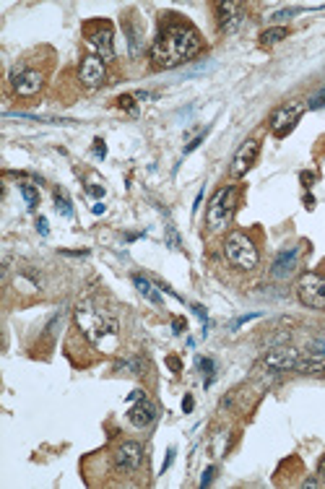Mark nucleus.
Listing matches in <instances>:
<instances>
[{
  "instance_id": "obj_1",
  "label": "nucleus",
  "mask_w": 325,
  "mask_h": 489,
  "mask_svg": "<svg viewBox=\"0 0 325 489\" xmlns=\"http://www.w3.org/2000/svg\"><path fill=\"white\" fill-rule=\"evenodd\" d=\"M200 49H203V40L190 24L169 21L167 26H161L151 45V63L157 68H177L196 58Z\"/></svg>"
},
{
  "instance_id": "obj_2",
  "label": "nucleus",
  "mask_w": 325,
  "mask_h": 489,
  "mask_svg": "<svg viewBox=\"0 0 325 489\" xmlns=\"http://www.w3.org/2000/svg\"><path fill=\"white\" fill-rule=\"evenodd\" d=\"M76 323H79L81 333L97 349H102V352H115L118 349L120 325L112 315L97 310L91 302H79L76 304Z\"/></svg>"
},
{
  "instance_id": "obj_3",
  "label": "nucleus",
  "mask_w": 325,
  "mask_h": 489,
  "mask_svg": "<svg viewBox=\"0 0 325 489\" xmlns=\"http://www.w3.org/2000/svg\"><path fill=\"white\" fill-rule=\"evenodd\" d=\"M237 198H239V190L235 185H224L219 187L216 193L211 196L206 208V224L211 232H221L227 229V224L232 222L237 208Z\"/></svg>"
},
{
  "instance_id": "obj_4",
  "label": "nucleus",
  "mask_w": 325,
  "mask_h": 489,
  "mask_svg": "<svg viewBox=\"0 0 325 489\" xmlns=\"http://www.w3.org/2000/svg\"><path fill=\"white\" fill-rule=\"evenodd\" d=\"M224 255H227L229 263L239 268V271H253L260 263V250L245 232H232L224 240Z\"/></svg>"
},
{
  "instance_id": "obj_5",
  "label": "nucleus",
  "mask_w": 325,
  "mask_h": 489,
  "mask_svg": "<svg viewBox=\"0 0 325 489\" xmlns=\"http://www.w3.org/2000/svg\"><path fill=\"white\" fill-rule=\"evenodd\" d=\"M305 109H307V104H305V102H299V99H294V102H286V104H281L278 109L271 112V118H268V127L274 130V136H276V138H286L292 130H294L296 123L302 120Z\"/></svg>"
},
{
  "instance_id": "obj_6",
  "label": "nucleus",
  "mask_w": 325,
  "mask_h": 489,
  "mask_svg": "<svg viewBox=\"0 0 325 489\" xmlns=\"http://www.w3.org/2000/svg\"><path fill=\"white\" fill-rule=\"evenodd\" d=\"M296 297L305 307L323 310L325 307V276L320 274H305L296 281Z\"/></svg>"
},
{
  "instance_id": "obj_7",
  "label": "nucleus",
  "mask_w": 325,
  "mask_h": 489,
  "mask_svg": "<svg viewBox=\"0 0 325 489\" xmlns=\"http://www.w3.org/2000/svg\"><path fill=\"white\" fill-rule=\"evenodd\" d=\"M86 42H89L91 47L99 52V58L104 60H115V40H112V26H109L107 21H89L86 26Z\"/></svg>"
},
{
  "instance_id": "obj_8",
  "label": "nucleus",
  "mask_w": 325,
  "mask_h": 489,
  "mask_svg": "<svg viewBox=\"0 0 325 489\" xmlns=\"http://www.w3.org/2000/svg\"><path fill=\"white\" fill-rule=\"evenodd\" d=\"M79 81L84 84V88H89V91H97L99 86H104V81H107V65H104V60L89 52V55H84L79 63Z\"/></svg>"
},
{
  "instance_id": "obj_9",
  "label": "nucleus",
  "mask_w": 325,
  "mask_h": 489,
  "mask_svg": "<svg viewBox=\"0 0 325 489\" xmlns=\"http://www.w3.org/2000/svg\"><path fill=\"white\" fill-rule=\"evenodd\" d=\"M10 86L19 97H34L40 94L42 86H45V76L42 70L26 68V65H16L13 73H10Z\"/></svg>"
},
{
  "instance_id": "obj_10",
  "label": "nucleus",
  "mask_w": 325,
  "mask_h": 489,
  "mask_svg": "<svg viewBox=\"0 0 325 489\" xmlns=\"http://www.w3.org/2000/svg\"><path fill=\"white\" fill-rule=\"evenodd\" d=\"M257 154H260V138H247L242 141V146L235 151V157H232V164H229V175L239 180V177H245L253 164L257 162Z\"/></svg>"
},
{
  "instance_id": "obj_11",
  "label": "nucleus",
  "mask_w": 325,
  "mask_h": 489,
  "mask_svg": "<svg viewBox=\"0 0 325 489\" xmlns=\"http://www.w3.org/2000/svg\"><path fill=\"white\" fill-rule=\"evenodd\" d=\"M143 463V445L136 440H125L115 450V471L118 474H136Z\"/></svg>"
},
{
  "instance_id": "obj_12",
  "label": "nucleus",
  "mask_w": 325,
  "mask_h": 489,
  "mask_svg": "<svg viewBox=\"0 0 325 489\" xmlns=\"http://www.w3.org/2000/svg\"><path fill=\"white\" fill-rule=\"evenodd\" d=\"M299 349H292V346H278L274 352L266 354V367L274 372H292L296 370V362H299Z\"/></svg>"
},
{
  "instance_id": "obj_13",
  "label": "nucleus",
  "mask_w": 325,
  "mask_h": 489,
  "mask_svg": "<svg viewBox=\"0 0 325 489\" xmlns=\"http://www.w3.org/2000/svg\"><path fill=\"white\" fill-rule=\"evenodd\" d=\"M296 263H299V244H294V247H284V250L276 255L274 265H271V276L278 279V281L292 279V274L296 271Z\"/></svg>"
},
{
  "instance_id": "obj_14",
  "label": "nucleus",
  "mask_w": 325,
  "mask_h": 489,
  "mask_svg": "<svg viewBox=\"0 0 325 489\" xmlns=\"http://www.w3.org/2000/svg\"><path fill=\"white\" fill-rule=\"evenodd\" d=\"M216 10H219V26H221L224 34L237 31L239 29V24H242V19H245L242 3H219Z\"/></svg>"
},
{
  "instance_id": "obj_15",
  "label": "nucleus",
  "mask_w": 325,
  "mask_h": 489,
  "mask_svg": "<svg viewBox=\"0 0 325 489\" xmlns=\"http://www.w3.org/2000/svg\"><path fill=\"white\" fill-rule=\"evenodd\" d=\"M128 419H130V424H133V427H141V430H143V427H148L151 421L157 419V406H154V401H148L146 396H143V398H138V401L130 406Z\"/></svg>"
},
{
  "instance_id": "obj_16",
  "label": "nucleus",
  "mask_w": 325,
  "mask_h": 489,
  "mask_svg": "<svg viewBox=\"0 0 325 489\" xmlns=\"http://www.w3.org/2000/svg\"><path fill=\"white\" fill-rule=\"evenodd\" d=\"M325 370V352L310 349L307 354H299L296 372H323Z\"/></svg>"
},
{
  "instance_id": "obj_17",
  "label": "nucleus",
  "mask_w": 325,
  "mask_h": 489,
  "mask_svg": "<svg viewBox=\"0 0 325 489\" xmlns=\"http://www.w3.org/2000/svg\"><path fill=\"white\" fill-rule=\"evenodd\" d=\"M133 284H136V289H138V292L143 294V297H146L148 302L157 304V307H161V302H164V300H161V292H159V286H157V284H151L146 276H141V274L133 276Z\"/></svg>"
},
{
  "instance_id": "obj_18",
  "label": "nucleus",
  "mask_w": 325,
  "mask_h": 489,
  "mask_svg": "<svg viewBox=\"0 0 325 489\" xmlns=\"http://www.w3.org/2000/svg\"><path fill=\"white\" fill-rule=\"evenodd\" d=\"M286 37H289V29H286V26H274V29H266L260 34V45H263V47H271V45L284 42Z\"/></svg>"
},
{
  "instance_id": "obj_19",
  "label": "nucleus",
  "mask_w": 325,
  "mask_h": 489,
  "mask_svg": "<svg viewBox=\"0 0 325 489\" xmlns=\"http://www.w3.org/2000/svg\"><path fill=\"white\" fill-rule=\"evenodd\" d=\"M19 190H21V196H24V201H26V208L34 211V208L40 205V193H37V187L29 185V183H21Z\"/></svg>"
},
{
  "instance_id": "obj_20",
  "label": "nucleus",
  "mask_w": 325,
  "mask_h": 489,
  "mask_svg": "<svg viewBox=\"0 0 325 489\" xmlns=\"http://www.w3.org/2000/svg\"><path fill=\"white\" fill-rule=\"evenodd\" d=\"M55 205H58V211H60V216H73V205H70V198L68 196H63L60 190H55Z\"/></svg>"
},
{
  "instance_id": "obj_21",
  "label": "nucleus",
  "mask_w": 325,
  "mask_h": 489,
  "mask_svg": "<svg viewBox=\"0 0 325 489\" xmlns=\"http://www.w3.org/2000/svg\"><path fill=\"white\" fill-rule=\"evenodd\" d=\"M196 364H198V367H200V372H206V375H208L206 385H211V380H214V378H211V375H214V359H206V357H198Z\"/></svg>"
},
{
  "instance_id": "obj_22",
  "label": "nucleus",
  "mask_w": 325,
  "mask_h": 489,
  "mask_svg": "<svg viewBox=\"0 0 325 489\" xmlns=\"http://www.w3.org/2000/svg\"><path fill=\"white\" fill-rule=\"evenodd\" d=\"M13 284H16V289H19V292H26V294L37 292V284H34V281H29V279H24V276H16V281H13Z\"/></svg>"
},
{
  "instance_id": "obj_23",
  "label": "nucleus",
  "mask_w": 325,
  "mask_h": 489,
  "mask_svg": "<svg viewBox=\"0 0 325 489\" xmlns=\"http://www.w3.org/2000/svg\"><path fill=\"white\" fill-rule=\"evenodd\" d=\"M120 107L125 109V112H130L133 118L138 115V109H136V97H130V94H125V97H120V102H118Z\"/></svg>"
},
{
  "instance_id": "obj_24",
  "label": "nucleus",
  "mask_w": 325,
  "mask_h": 489,
  "mask_svg": "<svg viewBox=\"0 0 325 489\" xmlns=\"http://www.w3.org/2000/svg\"><path fill=\"white\" fill-rule=\"evenodd\" d=\"M307 107L310 109H320L325 107V88H320L315 97H310V102H307Z\"/></svg>"
},
{
  "instance_id": "obj_25",
  "label": "nucleus",
  "mask_w": 325,
  "mask_h": 489,
  "mask_svg": "<svg viewBox=\"0 0 325 489\" xmlns=\"http://www.w3.org/2000/svg\"><path fill=\"white\" fill-rule=\"evenodd\" d=\"M206 133H208V130H200V133H198V136L193 138V141H190V143H187L185 154H190V151H196V148L200 146V141H203V138H206Z\"/></svg>"
},
{
  "instance_id": "obj_26",
  "label": "nucleus",
  "mask_w": 325,
  "mask_h": 489,
  "mask_svg": "<svg viewBox=\"0 0 325 489\" xmlns=\"http://www.w3.org/2000/svg\"><path fill=\"white\" fill-rule=\"evenodd\" d=\"M214 474H216V469H214V466H208V469L203 471V479H200V487H208V484H211V479H214Z\"/></svg>"
},
{
  "instance_id": "obj_27",
  "label": "nucleus",
  "mask_w": 325,
  "mask_h": 489,
  "mask_svg": "<svg viewBox=\"0 0 325 489\" xmlns=\"http://www.w3.org/2000/svg\"><path fill=\"white\" fill-rule=\"evenodd\" d=\"M37 232H40L42 237L49 235V226H47V219H45V216H40V219H37Z\"/></svg>"
},
{
  "instance_id": "obj_28",
  "label": "nucleus",
  "mask_w": 325,
  "mask_h": 489,
  "mask_svg": "<svg viewBox=\"0 0 325 489\" xmlns=\"http://www.w3.org/2000/svg\"><path fill=\"white\" fill-rule=\"evenodd\" d=\"M94 154H97L99 159L107 154V146H104V141H102V138H97V141H94Z\"/></svg>"
},
{
  "instance_id": "obj_29",
  "label": "nucleus",
  "mask_w": 325,
  "mask_h": 489,
  "mask_svg": "<svg viewBox=\"0 0 325 489\" xmlns=\"http://www.w3.org/2000/svg\"><path fill=\"white\" fill-rule=\"evenodd\" d=\"M172 460H175V448L167 450V458H164V466H161V474H167V469L172 466Z\"/></svg>"
},
{
  "instance_id": "obj_30",
  "label": "nucleus",
  "mask_w": 325,
  "mask_h": 489,
  "mask_svg": "<svg viewBox=\"0 0 325 489\" xmlns=\"http://www.w3.org/2000/svg\"><path fill=\"white\" fill-rule=\"evenodd\" d=\"M169 247H180V237L175 232V226H169Z\"/></svg>"
},
{
  "instance_id": "obj_31",
  "label": "nucleus",
  "mask_w": 325,
  "mask_h": 489,
  "mask_svg": "<svg viewBox=\"0 0 325 489\" xmlns=\"http://www.w3.org/2000/svg\"><path fill=\"white\" fill-rule=\"evenodd\" d=\"M86 193H89V196H94V198H102V196H104V187L89 185V187H86Z\"/></svg>"
},
{
  "instance_id": "obj_32",
  "label": "nucleus",
  "mask_w": 325,
  "mask_h": 489,
  "mask_svg": "<svg viewBox=\"0 0 325 489\" xmlns=\"http://www.w3.org/2000/svg\"><path fill=\"white\" fill-rule=\"evenodd\" d=\"M193 406H196V401H193V396H185V398H182V409H185V411H193Z\"/></svg>"
},
{
  "instance_id": "obj_33",
  "label": "nucleus",
  "mask_w": 325,
  "mask_h": 489,
  "mask_svg": "<svg viewBox=\"0 0 325 489\" xmlns=\"http://www.w3.org/2000/svg\"><path fill=\"white\" fill-rule=\"evenodd\" d=\"M167 364L172 367V372H180V359H177V357H169Z\"/></svg>"
},
{
  "instance_id": "obj_34",
  "label": "nucleus",
  "mask_w": 325,
  "mask_h": 489,
  "mask_svg": "<svg viewBox=\"0 0 325 489\" xmlns=\"http://www.w3.org/2000/svg\"><path fill=\"white\" fill-rule=\"evenodd\" d=\"M91 211H94V214H104V211H107V205H104V203H94V205H91Z\"/></svg>"
},
{
  "instance_id": "obj_35",
  "label": "nucleus",
  "mask_w": 325,
  "mask_h": 489,
  "mask_svg": "<svg viewBox=\"0 0 325 489\" xmlns=\"http://www.w3.org/2000/svg\"><path fill=\"white\" fill-rule=\"evenodd\" d=\"M182 331H185V320L177 318V320H175V333H182Z\"/></svg>"
},
{
  "instance_id": "obj_36",
  "label": "nucleus",
  "mask_w": 325,
  "mask_h": 489,
  "mask_svg": "<svg viewBox=\"0 0 325 489\" xmlns=\"http://www.w3.org/2000/svg\"><path fill=\"white\" fill-rule=\"evenodd\" d=\"M317 474H320V481L325 484V456H323V460H320V469H317Z\"/></svg>"
},
{
  "instance_id": "obj_37",
  "label": "nucleus",
  "mask_w": 325,
  "mask_h": 489,
  "mask_svg": "<svg viewBox=\"0 0 325 489\" xmlns=\"http://www.w3.org/2000/svg\"><path fill=\"white\" fill-rule=\"evenodd\" d=\"M305 205H307V208H312V205H315V198H312V196H305Z\"/></svg>"
}]
</instances>
